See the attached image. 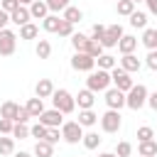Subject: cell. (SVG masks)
<instances>
[{
	"mask_svg": "<svg viewBox=\"0 0 157 157\" xmlns=\"http://www.w3.org/2000/svg\"><path fill=\"white\" fill-rule=\"evenodd\" d=\"M93 66H96V59L91 56V54H86V52H74V56H71V69L74 71H93Z\"/></svg>",
	"mask_w": 157,
	"mask_h": 157,
	"instance_id": "6",
	"label": "cell"
},
{
	"mask_svg": "<svg viewBox=\"0 0 157 157\" xmlns=\"http://www.w3.org/2000/svg\"><path fill=\"white\" fill-rule=\"evenodd\" d=\"M155 137V130L150 128V125H142V128H137V140L140 142H145V140H152Z\"/></svg>",
	"mask_w": 157,
	"mask_h": 157,
	"instance_id": "38",
	"label": "cell"
},
{
	"mask_svg": "<svg viewBox=\"0 0 157 157\" xmlns=\"http://www.w3.org/2000/svg\"><path fill=\"white\" fill-rule=\"evenodd\" d=\"M98 157H118V155H115V152H101Z\"/></svg>",
	"mask_w": 157,
	"mask_h": 157,
	"instance_id": "50",
	"label": "cell"
},
{
	"mask_svg": "<svg viewBox=\"0 0 157 157\" xmlns=\"http://www.w3.org/2000/svg\"><path fill=\"white\" fill-rule=\"evenodd\" d=\"M83 147L86 150H96L98 145H101V137H98V132H83Z\"/></svg>",
	"mask_w": 157,
	"mask_h": 157,
	"instance_id": "31",
	"label": "cell"
},
{
	"mask_svg": "<svg viewBox=\"0 0 157 157\" xmlns=\"http://www.w3.org/2000/svg\"><path fill=\"white\" fill-rule=\"evenodd\" d=\"M145 64L152 69V71H157V49H147V56H145Z\"/></svg>",
	"mask_w": 157,
	"mask_h": 157,
	"instance_id": "42",
	"label": "cell"
},
{
	"mask_svg": "<svg viewBox=\"0 0 157 157\" xmlns=\"http://www.w3.org/2000/svg\"><path fill=\"white\" fill-rule=\"evenodd\" d=\"M86 54H91L93 59H98V56L103 54V44H101V42H96V39H91V42H88V47H86Z\"/></svg>",
	"mask_w": 157,
	"mask_h": 157,
	"instance_id": "34",
	"label": "cell"
},
{
	"mask_svg": "<svg viewBox=\"0 0 157 157\" xmlns=\"http://www.w3.org/2000/svg\"><path fill=\"white\" fill-rule=\"evenodd\" d=\"M140 42H142L147 49H157V27H145Z\"/></svg>",
	"mask_w": 157,
	"mask_h": 157,
	"instance_id": "19",
	"label": "cell"
},
{
	"mask_svg": "<svg viewBox=\"0 0 157 157\" xmlns=\"http://www.w3.org/2000/svg\"><path fill=\"white\" fill-rule=\"evenodd\" d=\"M88 42H91V37H86V34H81V32H74V34H71V47H74V52H86Z\"/></svg>",
	"mask_w": 157,
	"mask_h": 157,
	"instance_id": "21",
	"label": "cell"
},
{
	"mask_svg": "<svg viewBox=\"0 0 157 157\" xmlns=\"http://www.w3.org/2000/svg\"><path fill=\"white\" fill-rule=\"evenodd\" d=\"M49 12H52V10H49L47 0H34V2L29 5V15H32V20H44Z\"/></svg>",
	"mask_w": 157,
	"mask_h": 157,
	"instance_id": "12",
	"label": "cell"
},
{
	"mask_svg": "<svg viewBox=\"0 0 157 157\" xmlns=\"http://www.w3.org/2000/svg\"><path fill=\"white\" fill-rule=\"evenodd\" d=\"M140 157H142V155H140Z\"/></svg>",
	"mask_w": 157,
	"mask_h": 157,
	"instance_id": "54",
	"label": "cell"
},
{
	"mask_svg": "<svg viewBox=\"0 0 157 157\" xmlns=\"http://www.w3.org/2000/svg\"><path fill=\"white\" fill-rule=\"evenodd\" d=\"M76 103H78V108H81V110H86V108H93V103H96V96H93V91H91V88H83V91H78V96H76Z\"/></svg>",
	"mask_w": 157,
	"mask_h": 157,
	"instance_id": "17",
	"label": "cell"
},
{
	"mask_svg": "<svg viewBox=\"0 0 157 157\" xmlns=\"http://www.w3.org/2000/svg\"><path fill=\"white\" fill-rule=\"evenodd\" d=\"M105 105L108 108H113V110H120L123 105H125V93L120 91V88H105Z\"/></svg>",
	"mask_w": 157,
	"mask_h": 157,
	"instance_id": "10",
	"label": "cell"
},
{
	"mask_svg": "<svg viewBox=\"0 0 157 157\" xmlns=\"http://www.w3.org/2000/svg\"><path fill=\"white\" fill-rule=\"evenodd\" d=\"M59 25H61V17L54 12V15H47L44 20H42V27L47 29V32H59Z\"/></svg>",
	"mask_w": 157,
	"mask_h": 157,
	"instance_id": "24",
	"label": "cell"
},
{
	"mask_svg": "<svg viewBox=\"0 0 157 157\" xmlns=\"http://www.w3.org/2000/svg\"><path fill=\"white\" fill-rule=\"evenodd\" d=\"M7 22H10V12H5V10L0 7V29H5Z\"/></svg>",
	"mask_w": 157,
	"mask_h": 157,
	"instance_id": "47",
	"label": "cell"
},
{
	"mask_svg": "<svg viewBox=\"0 0 157 157\" xmlns=\"http://www.w3.org/2000/svg\"><path fill=\"white\" fill-rule=\"evenodd\" d=\"M34 155H37V157H54V145L47 142V140H37V145H34Z\"/></svg>",
	"mask_w": 157,
	"mask_h": 157,
	"instance_id": "22",
	"label": "cell"
},
{
	"mask_svg": "<svg viewBox=\"0 0 157 157\" xmlns=\"http://www.w3.org/2000/svg\"><path fill=\"white\" fill-rule=\"evenodd\" d=\"M118 49H120V54H132V52L137 49V37H132V34H123L120 42H118Z\"/></svg>",
	"mask_w": 157,
	"mask_h": 157,
	"instance_id": "16",
	"label": "cell"
},
{
	"mask_svg": "<svg viewBox=\"0 0 157 157\" xmlns=\"http://www.w3.org/2000/svg\"><path fill=\"white\" fill-rule=\"evenodd\" d=\"M103 34H105V27H103V25H93V27H91V39L101 42V39H103Z\"/></svg>",
	"mask_w": 157,
	"mask_h": 157,
	"instance_id": "44",
	"label": "cell"
},
{
	"mask_svg": "<svg viewBox=\"0 0 157 157\" xmlns=\"http://www.w3.org/2000/svg\"><path fill=\"white\" fill-rule=\"evenodd\" d=\"M120 125H123L120 110L108 108V110L101 115V128H103V132H118V130H120Z\"/></svg>",
	"mask_w": 157,
	"mask_h": 157,
	"instance_id": "5",
	"label": "cell"
},
{
	"mask_svg": "<svg viewBox=\"0 0 157 157\" xmlns=\"http://www.w3.org/2000/svg\"><path fill=\"white\" fill-rule=\"evenodd\" d=\"M59 137H61V130H59V128H49L44 140H47V142H52V145H56V142H59Z\"/></svg>",
	"mask_w": 157,
	"mask_h": 157,
	"instance_id": "43",
	"label": "cell"
},
{
	"mask_svg": "<svg viewBox=\"0 0 157 157\" xmlns=\"http://www.w3.org/2000/svg\"><path fill=\"white\" fill-rule=\"evenodd\" d=\"M132 12H135V2H132V0H118V15L130 17Z\"/></svg>",
	"mask_w": 157,
	"mask_h": 157,
	"instance_id": "33",
	"label": "cell"
},
{
	"mask_svg": "<svg viewBox=\"0 0 157 157\" xmlns=\"http://www.w3.org/2000/svg\"><path fill=\"white\" fill-rule=\"evenodd\" d=\"M37 34H39V27L32 25V22H27V25L20 27V39H37Z\"/></svg>",
	"mask_w": 157,
	"mask_h": 157,
	"instance_id": "26",
	"label": "cell"
},
{
	"mask_svg": "<svg viewBox=\"0 0 157 157\" xmlns=\"http://www.w3.org/2000/svg\"><path fill=\"white\" fill-rule=\"evenodd\" d=\"M147 105H150L152 110H157V91H152V93L147 96Z\"/></svg>",
	"mask_w": 157,
	"mask_h": 157,
	"instance_id": "48",
	"label": "cell"
},
{
	"mask_svg": "<svg viewBox=\"0 0 157 157\" xmlns=\"http://www.w3.org/2000/svg\"><path fill=\"white\" fill-rule=\"evenodd\" d=\"M15 47H17V34L12 29H0V56H10L15 54Z\"/></svg>",
	"mask_w": 157,
	"mask_h": 157,
	"instance_id": "8",
	"label": "cell"
},
{
	"mask_svg": "<svg viewBox=\"0 0 157 157\" xmlns=\"http://www.w3.org/2000/svg\"><path fill=\"white\" fill-rule=\"evenodd\" d=\"M110 78H113V83H115V88H120L123 93H128L135 83H132V78H130V74L123 69V66H115V69H110Z\"/></svg>",
	"mask_w": 157,
	"mask_h": 157,
	"instance_id": "7",
	"label": "cell"
},
{
	"mask_svg": "<svg viewBox=\"0 0 157 157\" xmlns=\"http://www.w3.org/2000/svg\"><path fill=\"white\" fill-rule=\"evenodd\" d=\"M17 113H20V105H17L15 101H5V103L0 105V118H10V120H15Z\"/></svg>",
	"mask_w": 157,
	"mask_h": 157,
	"instance_id": "20",
	"label": "cell"
},
{
	"mask_svg": "<svg viewBox=\"0 0 157 157\" xmlns=\"http://www.w3.org/2000/svg\"><path fill=\"white\" fill-rule=\"evenodd\" d=\"M12 128H15V120L0 118V135H12Z\"/></svg>",
	"mask_w": 157,
	"mask_h": 157,
	"instance_id": "41",
	"label": "cell"
},
{
	"mask_svg": "<svg viewBox=\"0 0 157 157\" xmlns=\"http://www.w3.org/2000/svg\"><path fill=\"white\" fill-rule=\"evenodd\" d=\"M61 137H64L69 145L81 142V140H83V125H81L78 120H69V123H64V125H61Z\"/></svg>",
	"mask_w": 157,
	"mask_h": 157,
	"instance_id": "4",
	"label": "cell"
},
{
	"mask_svg": "<svg viewBox=\"0 0 157 157\" xmlns=\"http://www.w3.org/2000/svg\"><path fill=\"white\" fill-rule=\"evenodd\" d=\"M47 5H49L52 12H64V10L71 5V0H47Z\"/></svg>",
	"mask_w": 157,
	"mask_h": 157,
	"instance_id": "37",
	"label": "cell"
},
{
	"mask_svg": "<svg viewBox=\"0 0 157 157\" xmlns=\"http://www.w3.org/2000/svg\"><path fill=\"white\" fill-rule=\"evenodd\" d=\"M37 120H39V123H44L47 128H61V125H64V113H61V110H56V108H49V110H44Z\"/></svg>",
	"mask_w": 157,
	"mask_h": 157,
	"instance_id": "9",
	"label": "cell"
},
{
	"mask_svg": "<svg viewBox=\"0 0 157 157\" xmlns=\"http://www.w3.org/2000/svg\"><path fill=\"white\" fill-rule=\"evenodd\" d=\"M78 123H81L83 128H91V125H96V123H98V115H96L91 108H86V110H78Z\"/></svg>",
	"mask_w": 157,
	"mask_h": 157,
	"instance_id": "23",
	"label": "cell"
},
{
	"mask_svg": "<svg viewBox=\"0 0 157 157\" xmlns=\"http://www.w3.org/2000/svg\"><path fill=\"white\" fill-rule=\"evenodd\" d=\"M52 103H54V108L61 110L64 115L76 110V98H74L66 88H54V93H52Z\"/></svg>",
	"mask_w": 157,
	"mask_h": 157,
	"instance_id": "1",
	"label": "cell"
},
{
	"mask_svg": "<svg viewBox=\"0 0 157 157\" xmlns=\"http://www.w3.org/2000/svg\"><path fill=\"white\" fill-rule=\"evenodd\" d=\"M120 37H123V27L120 25H110V27H105V34H103L101 44L103 47H118Z\"/></svg>",
	"mask_w": 157,
	"mask_h": 157,
	"instance_id": "11",
	"label": "cell"
},
{
	"mask_svg": "<svg viewBox=\"0 0 157 157\" xmlns=\"http://www.w3.org/2000/svg\"><path fill=\"white\" fill-rule=\"evenodd\" d=\"M96 64H98V69H105V71H110V69L118 66V64H115V56H110V54H101V56L96 59Z\"/></svg>",
	"mask_w": 157,
	"mask_h": 157,
	"instance_id": "30",
	"label": "cell"
},
{
	"mask_svg": "<svg viewBox=\"0 0 157 157\" xmlns=\"http://www.w3.org/2000/svg\"><path fill=\"white\" fill-rule=\"evenodd\" d=\"M120 66L128 71V74H135V71H140V66H142V61L135 56V52L132 54H123V59H120Z\"/></svg>",
	"mask_w": 157,
	"mask_h": 157,
	"instance_id": "14",
	"label": "cell"
},
{
	"mask_svg": "<svg viewBox=\"0 0 157 157\" xmlns=\"http://www.w3.org/2000/svg\"><path fill=\"white\" fill-rule=\"evenodd\" d=\"M110 83H113V78H110V71H105V69L91 71V74H88V78H86V88H91L93 93H98V91H105Z\"/></svg>",
	"mask_w": 157,
	"mask_h": 157,
	"instance_id": "3",
	"label": "cell"
},
{
	"mask_svg": "<svg viewBox=\"0 0 157 157\" xmlns=\"http://www.w3.org/2000/svg\"><path fill=\"white\" fill-rule=\"evenodd\" d=\"M0 7H2L5 12H15V10L20 7V0H0Z\"/></svg>",
	"mask_w": 157,
	"mask_h": 157,
	"instance_id": "45",
	"label": "cell"
},
{
	"mask_svg": "<svg viewBox=\"0 0 157 157\" xmlns=\"http://www.w3.org/2000/svg\"><path fill=\"white\" fill-rule=\"evenodd\" d=\"M32 115H29V110H27V105H20V113H17V118H15V123H27Z\"/></svg>",
	"mask_w": 157,
	"mask_h": 157,
	"instance_id": "46",
	"label": "cell"
},
{
	"mask_svg": "<svg viewBox=\"0 0 157 157\" xmlns=\"http://www.w3.org/2000/svg\"><path fill=\"white\" fill-rule=\"evenodd\" d=\"M47 130H49V128H47L44 123H37V125H32V128H29V135H32V137H37V140H44V137H47Z\"/></svg>",
	"mask_w": 157,
	"mask_h": 157,
	"instance_id": "36",
	"label": "cell"
},
{
	"mask_svg": "<svg viewBox=\"0 0 157 157\" xmlns=\"http://www.w3.org/2000/svg\"><path fill=\"white\" fill-rule=\"evenodd\" d=\"M130 152H132V145L130 142H125V140L118 142V147H115V155L118 157H130Z\"/></svg>",
	"mask_w": 157,
	"mask_h": 157,
	"instance_id": "40",
	"label": "cell"
},
{
	"mask_svg": "<svg viewBox=\"0 0 157 157\" xmlns=\"http://www.w3.org/2000/svg\"><path fill=\"white\" fill-rule=\"evenodd\" d=\"M15 152V137H0V157H7Z\"/></svg>",
	"mask_w": 157,
	"mask_h": 157,
	"instance_id": "32",
	"label": "cell"
},
{
	"mask_svg": "<svg viewBox=\"0 0 157 157\" xmlns=\"http://www.w3.org/2000/svg\"><path fill=\"white\" fill-rule=\"evenodd\" d=\"M137 152H140L142 157H157V142H155V140H145V142H140Z\"/></svg>",
	"mask_w": 157,
	"mask_h": 157,
	"instance_id": "25",
	"label": "cell"
},
{
	"mask_svg": "<svg viewBox=\"0 0 157 157\" xmlns=\"http://www.w3.org/2000/svg\"><path fill=\"white\" fill-rule=\"evenodd\" d=\"M34 54H37L39 59H49V56H52V44H49V39H39L37 47H34Z\"/></svg>",
	"mask_w": 157,
	"mask_h": 157,
	"instance_id": "27",
	"label": "cell"
},
{
	"mask_svg": "<svg viewBox=\"0 0 157 157\" xmlns=\"http://www.w3.org/2000/svg\"><path fill=\"white\" fill-rule=\"evenodd\" d=\"M64 20H66V22H74V25H76V22H81V20H83V12H81L78 7H74V5H69V7L64 10Z\"/></svg>",
	"mask_w": 157,
	"mask_h": 157,
	"instance_id": "28",
	"label": "cell"
},
{
	"mask_svg": "<svg viewBox=\"0 0 157 157\" xmlns=\"http://www.w3.org/2000/svg\"><path fill=\"white\" fill-rule=\"evenodd\" d=\"M145 5H147V10L152 15H157V0H145Z\"/></svg>",
	"mask_w": 157,
	"mask_h": 157,
	"instance_id": "49",
	"label": "cell"
},
{
	"mask_svg": "<svg viewBox=\"0 0 157 157\" xmlns=\"http://www.w3.org/2000/svg\"><path fill=\"white\" fill-rule=\"evenodd\" d=\"M74 34V22H66L61 17V25H59V37H71Z\"/></svg>",
	"mask_w": 157,
	"mask_h": 157,
	"instance_id": "39",
	"label": "cell"
},
{
	"mask_svg": "<svg viewBox=\"0 0 157 157\" xmlns=\"http://www.w3.org/2000/svg\"><path fill=\"white\" fill-rule=\"evenodd\" d=\"M27 110H29V115L32 118H39L47 108H44V98H39V96H34V98H29L27 101Z\"/></svg>",
	"mask_w": 157,
	"mask_h": 157,
	"instance_id": "18",
	"label": "cell"
},
{
	"mask_svg": "<svg viewBox=\"0 0 157 157\" xmlns=\"http://www.w3.org/2000/svg\"><path fill=\"white\" fill-rule=\"evenodd\" d=\"M15 157H32V155H29V152H17Z\"/></svg>",
	"mask_w": 157,
	"mask_h": 157,
	"instance_id": "52",
	"label": "cell"
},
{
	"mask_svg": "<svg viewBox=\"0 0 157 157\" xmlns=\"http://www.w3.org/2000/svg\"><path fill=\"white\" fill-rule=\"evenodd\" d=\"M132 2H135V5H137V2H145V0H132Z\"/></svg>",
	"mask_w": 157,
	"mask_h": 157,
	"instance_id": "53",
	"label": "cell"
},
{
	"mask_svg": "<svg viewBox=\"0 0 157 157\" xmlns=\"http://www.w3.org/2000/svg\"><path fill=\"white\" fill-rule=\"evenodd\" d=\"M32 2H34V0H20V5H25V7H29Z\"/></svg>",
	"mask_w": 157,
	"mask_h": 157,
	"instance_id": "51",
	"label": "cell"
},
{
	"mask_svg": "<svg viewBox=\"0 0 157 157\" xmlns=\"http://www.w3.org/2000/svg\"><path fill=\"white\" fill-rule=\"evenodd\" d=\"M12 137H20V140L29 137V128H27V123H15V128H12Z\"/></svg>",
	"mask_w": 157,
	"mask_h": 157,
	"instance_id": "35",
	"label": "cell"
},
{
	"mask_svg": "<svg viewBox=\"0 0 157 157\" xmlns=\"http://www.w3.org/2000/svg\"><path fill=\"white\" fill-rule=\"evenodd\" d=\"M52 93H54L52 78H39L37 86H34V96H39V98H52Z\"/></svg>",
	"mask_w": 157,
	"mask_h": 157,
	"instance_id": "15",
	"label": "cell"
},
{
	"mask_svg": "<svg viewBox=\"0 0 157 157\" xmlns=\"http://www.w3.org/2000/svg\"><path fill=\"white\" fill-rule=\"evenodd\" d=\"M32 20V15H29V7H25V5H20L15 12H10V22H15L17 27H22V25H27Z\"/></svg>",
	"mask_w": 157,
	"mask_h": 157,
	"instance_id": "13",
	"label": "cell"
},
{
	"mask_svg": "<svg viewBox=\"0 0 157 157\" xmlns=\"http://www.w3.org/2000/svg\"><path fill=\"white\" fill-rule=\"evenodd\" d=\"M130 25H132L135 29H145V27H147V15L140 12V10H135V12L130 15Z\"/></svg>",
	"mask_w": 157,
	"mask_h": 157,
	"instance_id": "29",
	"label": "cell"
},
{
	"mask_svg": "<svg viewBox=\"0 0 157 157\" xmlns=\"http://www.w3.org/2000/svg\"><path fill=\"white\" fill-rule=\"evenodd\" d=\"M147 96H150V91H147L142 83H135V86L125 93V105H128L130 110H140V108L147 103Z\"/></svg>",
	"mask_w": 157,
	"mask_h": 157,
	"instance_id": "2",
	"label": "cell"
}]
</instances>
